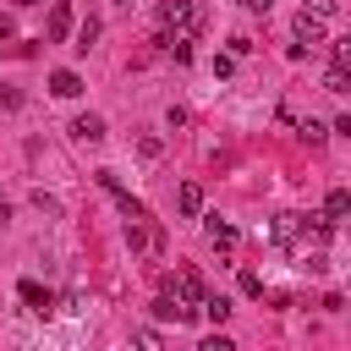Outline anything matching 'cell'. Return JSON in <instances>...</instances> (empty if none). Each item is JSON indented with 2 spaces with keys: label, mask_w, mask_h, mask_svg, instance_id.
I'll use <instances>...</instances> for the list:
<instances>
[{
  "label": "cell",
  "mask_w": 351,
  "mask_h": 351,
  "mask_svg": "<svg viewBox=\"0 0 351 351\" xmlns=\"http://www.w3.org/2000/svg\"><path fill=\"white\" fill-rule=\"evenodd\" d=\"M197 219H203V230H208L214 247H236V225H225L219 214H197Z\"/></svg>",
  "instance_id": "cell-8"
},
{
  "label": "cell",
  "mask_w": 351,
  "mask_h": 351,
  "mask_svg": "<svg viewBox=\"0 0 351 351\" xmlns=\"http://www.w3.org/2000/svg\"><path fill=\"white\" fill-rule=\"evenodd\" d=\"M241 5H247V11H269L274 0H241Z\"/></svg>",
  "instance_id": "cell-22"
},
{
  "label": "cell",
  "mask_w": 351,
  "mask_h": 351,
  "mask_svg": "<svg viewBox=\"0 0 351 351\" xmlns=\"http://www.w3.org/2000/svg\"><path fill=\"white\" fill-rule=\"evenodd\" d=\"M11 5H44V0H11Z\"/></svg>",
  "instance_id": "cell-23"
},
{
  "label": "cell",
  "mask_w": 351,
  "mask_h": 351,
  "mask_svg": "<svg viewBox=\"0 0 351 351\" xmlns=\"http://www.w3.org/2000/svg\"><path fill=\"white\" fill-rule=\"evenodd\" d=\"M176 296H181V302H186V307H197V302H203V296H208V285H203V274H197V269H186V274H181V280H176Z\"/></svg>",
  "instance_id": "cell-6"
},
{
  "label": "cell",
  "mask_w": 351,
  "mask_h": 351,
  "mask_svg": "<svg viewBox=\"0 0 351 351\" xmlns=\"http://www.w3.org/2000/svg\"><path fill=\"white\" fill-rule=\"evenodd\" d=\"M241 296H263V280L252 269H241Z\"/></svg>",
  "instance_id": "cell-18"
},
{
  "label": "cell",
  "mask_w": 351,
  "mask_h": 351,
  "mask_svg": "<svg viewBox=\"0 0 351 351\" xmlns=\"http://www.w3.org/2000/svg\"><path fill=\"white\" fill-rule=\"evenodd\" d=\"M296 132H302V137H307V143H313V148H318V143H324V137H329V126H324V121H313V115H307V121H302V126H296Z\"/></svg>",
  "instance_id": "cell-12"
},
{
  "label": "cell",
  "mask_w": 351,
  "mask_h": 351,
  "mask_svg": "<svg viewBox=\"0 0 351 351\" xmlns=\"http://www.w3.org/2000/svg\"><path fill=\"white\" fill-rule=\"evenodd\" d=\"M324 214H329V219H346V214H351V192H346V186H335V192H329V203H324Z\"/></svg>",
  "instance_id": "cell-10"
},
{
  "label": "cell",
  "mask_w": 351,
  "mask_h": 351,
  "mask_svg": "<svg viewBox=\"0 0 351 351\" xmlns=\"http://www.w3.org/2000/svg\"><path fill=\"white\" fill-rule=\"evenodd\" d=\"M93 38H99V16H88V22L77 27V49H93Z\"/></svg>",
  "instance_id": "cell-14"
},
{
  "label": "cell",
  "mask_w": 351,
  "mask_h": 351,
  "mask_svg": "<svg viewBox=\"0 0 351 351\" xmlns=\"http://www.w3.org/2000/svg\"><path fill=\"white\" fill-rule=\"evenodd\" d=\"M302 11H307V16H318V22H329V16L340 11V0H307Z\"/></svg>",
  "instance_id": "cell-13"
},
{
  "label": "cell",
  "mask_w": 351,
  "mask_h": 351,
  "mask_svg": "<svg viewBox=\"0 0 351 351\" xmlns=\"http://www.w3.org/2000/svg\"><path fill=\"white\" fill-rule=\"evenodd\" d=\"M324 88H329V93H346V66H340V60L329 66V77H324Z\"/></svg>",
  "instance_id": "cell-17"
},
{
  "label": "cell",
  "mask_w": 351,
  "mask_h": 351,
  "mask_svg": "<svg viewBox=\"0 0 351 351\" xmlns=\"http://www.w3.org/2000/svg\"><path fill=\"white\" fill-rule=\"evenodd\" d=\"M197 307H203V313H208L214 324H225V318H230V302H225V296H203Z\"/></svg>",
  "instance_id": "cell-11"
},
{
  "label": "cell",
  "mask_w": 351,
  "mask_h": 351,
  "mask_svg": "<svg viewBox=\"0 0 351 351\" xmlns=\"http://www.w3.org/2000/svg\"><path fill=\"white\" fill-rule=\"evenodd\" d=\"M16 33V22H11V11H0V38H11Z\"/></svg>",
  "instance_id": "cell-21"
},
{
  "label": "cell",
  "mask_w": 351,
  "mask_h": 351,
  "mask_svg": "<svg viewBox=\"0 0 351 351\" xmlns=\"http://www.w3.org/2000/svg\"><path fill=\"white\" fill-rule=\"evenodd\" d=\"M49 93H55V99H77V93H82V77H77V71H49Z\"/></svg>",
  "instance_id": "cell-9"
},
{
  "label": "cell",
  "mask_w": 351,
  "mask_h": 351,
  "mask_svg": "<svg viewBox=\"0 0 351 351\" xmlns=\"http://www.w3.org/2000/svg\"><path fill=\"white\" fill-rule=\"evenodd\" d=\"M71 137L77 143H104V115H77L71 121Z\"/></svg>",
  "instance_id": "cell-7"
},
{
  "label": "cell",
  "mask_w": 351,
  "mask_h": 351,
  "mask_svg": "<svg viewBox=\"0 0 351 351\" xmlns=\"http://www.w3.org/2000/svg\"><path fill=\"white\" fill-rule=\"evenodd\" d=\"M22 302H27V313H38V318H49V313H55V296H49L38 280H22Z\"/></svg>",
  "instance_id": "cell-3"
},
{
  "label": "cell",
  "mask_w": 351,
  "mask_h": 351,
  "mask_svg": "<svg viewBox=\"0 0 351 351\" xmlns=\"http://www.w3.org/2000/svg\"><path fill=\"white\" fill-rule=\"evenodd\" d=\"M33 208L49 214V219H60V197H49V192H33Z\"/></svg>",
  "instance_id": "cell-16"
},
{
  "label": "cell",
  "mask_w": 351,
  "mask_h": 351,
  "mask_svg": "<svg viewBox=\"0 0 351 351\" xmlns=\"http://www.w3.org/2000/svg\"><path fill=\"white\" fill-rule=\"evenodd\" d=\"M159 22H165V27H176V33H186V38L203 27V16H197V5H192V0H165V5H159Z\"/></svg>",
  "instance_id": "cell-1"
},
{
  "label": "cell",
  "mask_w": 351,
  "mask_h": 351,
  "mask_svg": "<svg viewBox=\"0 0 351 351\" xmlns=\"http://www.w3.org/2000/svg\"><path fill=\"white\" fill-rule=\"evenodd\" d=\"M0 104H5V110H16V104H22V93H16V88H0Z\"/></svg>",
  "instance_id": "cell-20"
},
{
  "label": "cell",
  "mask_w": 351,
  "mask_h": 351,
  "mask_svg": "<svg viewBox=\"0 0 351 351\" xmlns=\"http://www.w3.org/2000/svg\"><path fill=\"white\" fill-rule=\"evenodd\" d=\"M236 71V55H214V77H230Z\"/></svg>",
  "instance_id": "cell-19"
},
{
  "label": "cell",
  "mask_w": 351,
  "mask_h": 351,
  "mask_svg": "<svg viewBox=\"0 0 351 351\" xmlns=\"http://www.w3.org/2000/svg\"><path fill=\"white\" fill-rule=\"evenodd\" d=\"M176 214H181V219H197V214H203V186H197V181H186V186L176 192Z\"/></svg>",
  "instance_id": "cell-5"
},
{
  "label": "cell",
  "mask_w": 351,
  "mask_h": 351,
  "mask_svg": "<svg viewBox=\"0 0 351 351\" xmlns=\"http://www.w3.org/2000/svg\"><path fill=\"white\" fill-rule=\"evenodd\" d=\"M44 33H49V44H60V38L71 33V0H49V22H44Z\"/></svg>",
  "instance_id": "cell-2"
},
{
  "label": "cell",
  "mask_w": 351,
  "mask_h": 351,
  "mask_svg": "<svg viewBox=\"0 0 351 351\" xmlns=\"http://www.w3.org/2000/svg\"><path fill=\"white\" fill-rule=\"evenodd\" d=\"M137 154H143V159H159V154H165V143H159L154 132H143V137H137Z\"/></svg>",
  "instance_id": "cell-15"
},
{
  "label": "cell",
  "mask_w": 351,
  "mask_h": 351,
  "mask_svg": "<svg viewBox=\"0 0 351 351\" xmlns=\"http://www.w3.org/2000/svg\"><path fill=\"white\" fill-rule=\"evenodd\" d=\"M291 33H296V44H324V22L318 16H307V11H296V22H291Z\"/></svg>",
  "instance_id": "cell-4"
}]
</instances>
